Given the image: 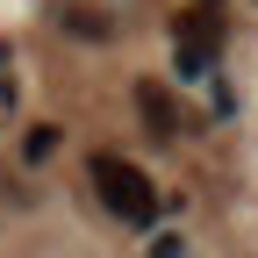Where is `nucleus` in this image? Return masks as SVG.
Here are the masks:
<instances>
[{
	"label": "nucleus",
	"mask_w": 258,
	"mask_h": 258,
	"mask_svg": "<svg viewBox=\"0 0 258 258\" xmlns=\"http://www.w3.org/2000/svg\"><path fill=\"white\" fill-rule=\"evenodd\" d=\"M50 151H57V129H50V122H36V129H29V144H22V158H29V165H43Z\"/></svg>",
	"instance_id": "obj_5"
},
{
	"label": "nucleus",
	"mask_w": 258,
	"mask_h": 258,
	"mask_svg": "<svg viewBox=\"0 0 258 258\" xmlns=\"http://www.w3.org/2000/svg\"><path fill=\"white\" fill-rule=\"evenodd\" d=\"M93 194H101V208L115 215V222H129V230H151L158 222V186L129 165V158H115V151H93Z\"/></svg>",
	"instance_id": "obj_1"
},
{
	"label": "nucleus",
	"mask_w": 258,
	"mask_h": 258,
	"mask_svg": "<svg viewBox=\"0 0 258 258\" xmlns=\"http://www.w3.org/2000/svg\"><path fill=\"white\" fill-rule=\"evenodd\" d=\"M57 22L72 29V36H93V43H108V36H115V22H108L101 8H57Z\"/></svg>",
	"instance_id": "obj_4"
},
{
	"label": "nucleus",
	"mask_w": 258,
	"mask_h": 258,
	"mask_svg": "<svg viewBox=\"0 0 258 258\" xmlns=\"http://www.w3.org/2000/svg\"><path fill=\"white\" fill-rule=\"evenodd\" d=\"M201 8H215V0H201Z\"/></svg>",
	"instance_id": "obj_6"
},
{
	"label": "nucleus",
	"mask_w": 258,
	"mask_h": 258,
	"mask_svg": "<svg viewBox=\"0 0 258 258\" xmlns=\"http://www.w3.org/2000/svg\"><path fill=\"white\" fill-rule=\"evenodd\" d=\"M172 43L194 50V57H215V50H222V15H215V8H186V15L172 22Z\"/></svg>",
	"instance_id": "obj_2"
},
{
	"label": "nucleus",
	"mask_w": 258,
	"mask_h": 258,
	"mask_svg": "<svg viewBox=\"0 0 258 258\" xmlns=\"http://www.w3.org/2000/svg\"><path fill=\"white\" fill-rule=\"evenodd\" d=\"M137 115H144L151 137H172V129H179V108H172V93L158 79H137Z\"/></svg>",
	"instance_id": "obj_3"
}]
</instances>
